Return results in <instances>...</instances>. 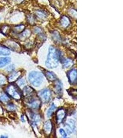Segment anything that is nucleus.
Listing matches in <instances>:
<instances>
[{
    "instance_id": "nucleus-1",
    "label": "nucleus",
    "mask_w": 123,
    "mask_h": 138,
    "mask_svg": "<svg viewBox=\"0 0 123 138\" xmlns=\"http://www.w3.org/2000/svg\"><path fill=\"white\" fill-rule=\"evenodd\" d=\"M60 51L53 46L49 48V54L46 61V66L49 69L56 68L58 65L60 58Z\"/></svg>"
},
{
    "instance_id": "nucleus-2",
    "label": "nucleus",
    "mask_w": 123,
    "mask_h": 138,
    "mask_svg": "<svg viewBox=\"0 0 123 138\" xmlns=\"http://www.w3.org/2000/svg\"><path fill=\"white\" fill-rule=\"evenodd\" d=\"M28 79L31 84L35 87H38L43 81V77L41 73L33 71L30 73Z\"/></svg>"
},
{
    "instance_id": "nucleus-3",
    "label": "nucleus",
    "mask_w": 123,
    "mask_h": 138,
    "mask_svg": "<svg viewBox=\"0 0 123 138\" xmlns=\"http://www.w3.org/2000/svg\"><path fill=\"white\" fill-rule=\"evenodd\" d=\"M6 91L7 94L9 96H11L12 98L15 99L19 100L21 98V92L19 89V87L16 85H10L7 87Z\"/></svg>"
},
{
    "instance_id": "nucleus-4",
    "label": "nucleus",
    "mask_w": 123,
    "mask_h": 138,
    "mask_svg": "<svg viewBox=\"0 0 123 138\" xmlns=\"http://www.w3.org/2000/svg\"><path fill=\"white\" fill-rule=\"evenodd\" d=\"M39 96L43 103L44 104L48 103L51 99V91L48 89H43L40 92Z\"/></svg>"
},
{
    "instance_id": "nucleus-5",
    "label": "nucleus",
    "mask_w": 123,
    "mask_h": 138,
    "mask_svg": "<svg viewBox=\"0 0 123 138\" xmlns=\"http://www.w3.org/2000/svg\"><path fill=\"white\" fill-rule=\"evenodd\" d=\"M65 129L69 134L72 133L75 129V122L73 119L68 120L65 122Z\"/></svg>"
},
{
    "instance_id": "nucleus-6",
    "label": "nucleus",
    "mask_w": 123,
    "mask_h": 138,
    "mask_svg": "<svg viewBox=\"0 0 123 138\" xmlns=\"http://www.w3.org/2000/svg\"><path fill=\"white\" fill-rule=\"evenodd\" d=\"M77 74V70L75 69L72 70L68 72V77L69 78V81L71 84L74 83L76 81Z\"/></svg>"
},
{
    "instance_id": "nucleus-7",
    "label": "nucleus",
    "mask_w": 123,
    "mask_h": 138,
    "mask_svg": "<svg viewBox=\"0 0 123 138\" xmlns=\"http://www.w3.org/2000/svg\"><path fill=\"white\" fill-rule=\"evenodd\" d=\"M65 111L64 109H60L58 110L56 113V117H57V121L58 123H60L62 122L63 120L64 119L65 117Z\"/></svg>"
},
{
    "instance_id": "nucleus-8",
    "label": "nucleus",
    "mask_w": 123,
    "mask_h": 138,
    "mask_svg": "<svg viewBox=\"0 0 123 138\" xmlns=\"http://www.w3.org/2000/svg\"><path fill=\"white\" fill-rule=\"evenodd\" d=\"M11 61V59L9 57H0V68H3Z\"/></svg>"
},
{
    "instance_id": "nucleus-9",
    "label": "nucleus",
    "mask_w": 123,
    "mask_h": 138,
    "mask_svg": "<svg viewBox=\"0 0 123 138\" xmlns=\"http://www.w3.org/2000/svg\"><path fill=\"white\" fill-rule=\"evenodd\" d=\"M52 123L50 121H48L46 122L44 124V130L45 133L49 134L51 133V130H52Z\"/></svg>"
},
{
    "instance_id": "nucleus-10",
    "label": "nucleus",
    "mask_w": 123,
    "mask_h": 138,
    "mask_svg": "<svg viewBox=\"0 0 123 138\" xmlns=\"http://www.w3.org/2000/svg\"><path fill=\"white\" fill-rule=\"evenodd\" d=\"M54 89L55 90L56 94H60L62 92V85L60 81H56L54 85Z\"/></svg>"
},
{
    "instance_id": "nucleus-11",
    "label": "nucleus",
    "mask_w": 123,
    "mask_h": 138,
    "mask_svg": "<svg viewBox=\"0 0 123 138\" xmlns=\"http://www.w3.org/2000/svg\"><path fill=\"white\" fill-rule=\"evenodd\" d=\"M29 105H30L31 107L34 108V109H36V108H37L40 105V102L39 100L33 99V100H31V101H30L29 102Z\"/></svg>"
},
{
    "instance_id": "nucleus-12",
    "label": "nucleus",
    "mask_w": 123,
    "mask_h": 138,
    "mask_svg": "<svg viewBox=\"0 0 123 138\" xmlns=\"http://www.w3.org/2000/svg\"><path fill=\"white\" fill-rule=\"evenodd\" d=\"M10 54V51L8 48L6 47L0 46V55L7 56Z\"/></svg>"
},
{
    "instance_id": "nucleus-13",
    "label": "nucleus",
    "mask_w": 123,
    "mask_h": 138,
    "mask_svg": "<svg viewBox=\"0 0 123 138\" xmlns=\"http://www.w3.org/2000/svg\"><path fill=\"white\" fill-rule=\"evenodd\" d=\"M34 91L32 87L29 86H26L24 88L23 94L25 96H29Z\"/></svg>"
},
{
    "instance_id": "nucleus-14",
    "label": "nucleus",
    "mask_w": 123,
    "mask_h": 138,
    "mask_svg": "<svg viewBox=\"0 0 123 138\" xmlns=\"http://www.w3.org/2000/svg\"><path fill=\"white\" fill-rule=\"evenodd\" d=\"M46 77L49 81L51 82L55 81L57 78L56 75L50 71H47L46 73Z\"/></svg>"
},
{
    "instance_id": "nucleus-15",
    "label": "nucleus",
    "mask_w": 123,
    "mask_h": 138,
    "mask_svg": "<svg viewBox=\"0 0 123 138\" xmlns=\"http://www.w3.org/2000/svg\"><path fill=\"white\" fill-rule=\"evenodd\" d=\"M20 75V73L19 72L13 73L8 78V81L10 82H14L19 78Z\"/></svg>"
},
{
    "instance_id": "nucleus-16",
    "label": "nucleus",
    "mask_w": 123,
    "mask_h": 138,
    "mask_svg": "<svg viewBox=\"0 0 123 138\" xmlns=\"http://www.w3.org/2000/svg\"><path fill=\"white\" fill-rule=\"evenodd\" d=\"M63 67L65 68H69L73 64V61L70 59H66L64 60L63 63Z\"/></svg>"
},
{
    "instance_id": "nucleus-17",
    "label": "nucleus",
    "mask_w": 123,
    "mask_h": 138,
    "mask_svg": "<svg viewBox=\"0 0 123 138\" xmlns=\"http://www.w3.org/2000/svg\"><path fill=\"white\" fill-rule=\"evenodd\" d=\"M70 23L69 19L66 17L64 16L61 19V23L64 27H66Z\"/></svg>"
},
{
    "instance_id": "nucleus-18",
    "label": "nucleus",
    "mask_w": 123,
    "mask_h": 138,
    "mask_svg": "<svg viewBox=\"0 0 123 138\" xmlns=\"http://www.w3.org/2000/svg\"><path fill=\"white\" fill-rule=\"evenodd\" d=\"M56 109V106L55 105L53 104L51 106L50 108L49 109L48 112H47V116L48 117H51V116L53 114L54 111Z\"/></svg>"
},
{
    "instance_id": "nucleus-19",
    "label": "nucleus",
    "mask_w": 123,
    "mask_h": 138,
    "mask_svg": "<svg viewBox=\"0 0 123 138\" xmlns=\"http://www.w3.org/2000/svg\"><path fill=\"white\" fill-rule=\"evenodd\" d=\"M0 100L3 103H6L9 101V98L7 95L4 94H2L0 95Z\"/></svg>"
},
{
    "instance_id": "nucleus-20",
    "label": "nucleus",
    "mask_w": 123,
    "mask_h": 138,
    "mask_svg": "<svg viewBox=\"0 0 123 138\" xmlns=\"http://www.w3.org/2000/svg\"><path fill=\"white\" fill-rule=\"evenodd\" d=\"M30 35V31H28V30H26L24 32L22 33V34L21 35V37L22 38H28L29 36Z\"/></svg>"
},
{
    "instance_id": "nucleus-21",
    "label": "nucleus",
    "mask_w": 123,
    "mask_h": 138,
    "mask_svg": "<svg viewBox=\"0 0 123 138\" xmlns=\"http://www.w3.org/2000/svg\"><path fill=\"white\" fill-rule=\"evenodd\" d=\"M25 28V26H16L15 27L14 29V31L16 32H19V31H23L24 29Z\"/></svg>"
},
{
    "instance_id": "nucleus-22",
    "label": "nucleus",
    "mask_w": 123,
    "mask_h": 138,
    "mask_svg": "<svg viewBox=\"0 0 123 138\" xmlns=\"http://www.w3.org/2000/svg\"><path fill=\"white\" fill-rule=\"evenodd\" d=\"M9 26H3L2 28L1 29V30L2 31V32L3 34H6V33H8L9 31Z\"/></svg>"
},
{
    "instance_id": "nucleus-23",
    "label": "nucleus",
    "mask_w": 123,
    "mask_h": 138,
    "mask_svg": "<svg viewBox=\"0 0 123 138\" xmlns=\"http://www.w3.org/2000/svg\"><path fill=\"white\" fill-rule=\"evenodd\" d=\"M60 132L61 135L63 137V138H66L67 136V134L65 132V130L63 129H60Z\"/></svg>"
},
{
    "instance_id": "nucleus-24",
    "label": "nucleus",
    "mask_w": 123,
    "mask_h": 138,
    "mask_svg": "<svg viewBox=\"0 0 123 138\" xmlns=\"http://www.w3.org/2000/svg\"><path fill=\"white\" fill-rule=\"evenodd\" d=\"M14 66L13 65H10L8 66H7V68H6V70H7V71H12L14 70Z\"/></svg>"
},
{
    "instance_id": "nucleus-25",
    "label": "nucleus",
    "mask_w": 123,
    "mask_h": 138,
    "mask_svg": "<svg viewBox=\"0 0 123 138\" xmlns=\"http://www.w3.org/2000/svg\"><path fill=\"white\" fill-rule=\"evenodd\" d=\"M17 83H18V86H21L24 85L25 84V82L24 80L21 79H20L18 81Z\"/></svg>"
},
{
    "instance_id": "nucleus-26",
    "label": "nucleus",
    "mask_w": 123,
    "mask_h": 138,
    "mask_svg": "<svg viewBox=\"0 0 123 138\" xmlns=\"http://www.w3.org/2000/svg\"><path fill=\"white\" fill-rule=\"evenodd\" d=\"M37 16L39 17L40 18H41L45 17V14H43L42 12H37Z\"/></svg>"
},
{
    "instance_id": "nucleus-27",
    "label": "nucleus",
    "mask_w": 123,
    "mask_h": 138,
    "mask_svg": "<svg viewBox=\"0 0 123 138\" xmlns=\"http://www.w3.org/2000/svg\"><path fill=\"white\" fill-rule=\"evenodd\" d=\"M8 108L10 110H14L15 109V106L12 104H10L8 105Z\"/></svg>"
},
{
    "instance_id": "nucleus-28",
    "label": "nucleus",
    "mask_w": 123,
    "mask_h": 138,
    "mask_svg": "<svg viewBox=\"0 0 123 138\" xmlns=\"http://www.w3.org/2000/svg\"><path fill=\"white\" fill-rule=\"evenodd\" d=\"M5 78H3V77H0V85H2L4 84L5 83Z\"/></svg>"
},
{
    "instance_id": "nucleus-29",
    "label": "nucleus",
    "mask_w": 123,
    "mask_h": 138,
    "mask_svg": "<svg viewBox=\"0 0 123 138\" xmlns=\"http://www.w3.org/2000/svg\"><path fill=\"white\" fill-rule=\"evenodd\" d=\"M14 1H15V2H21L23 0H14Z\"/></svg>"
},
{
    "instance_id": "nucleus-30",
    "label": "nucleus",
    "mask_w": 123,
    "mask_h": 138,
    "mask_svg": "<svg viewBox=\"0 0 123 138\" xmlns=\"http://www.w3.org/2000/svg\"><path fill=\"white\" fill-rule=\"evenodd\" d=\"M0 19H1V17H0Z\"/></svg>"
}]
</instances>
